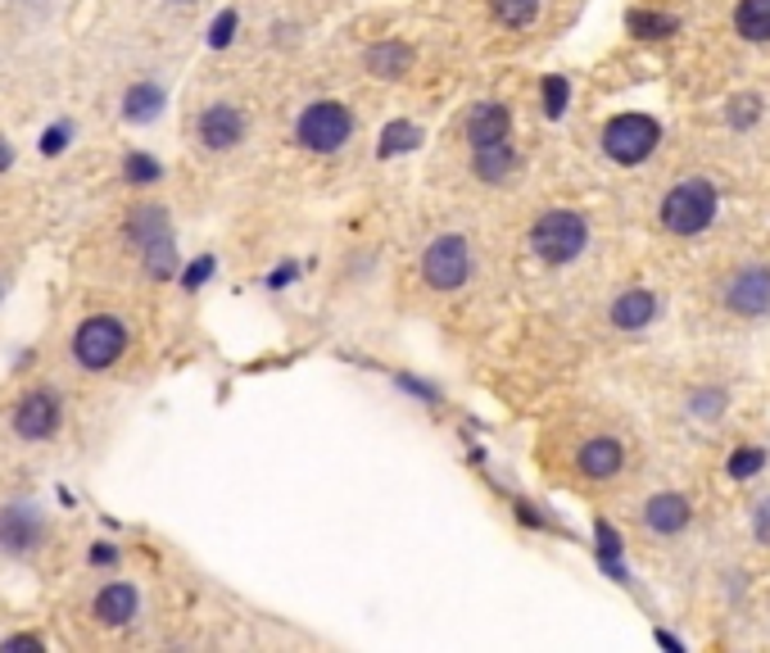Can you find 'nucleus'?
Wrapping results in <instances>:
<instances>
[{
	"mask_svg": "<svg viewBox=\"0 0 770 653\" xmlns=\"http://www.w3.org/2000/svg\"><path fill=\"white\" fill-rule=\"evenodd\" d=\"M74 363L82 372H109L123 350H127V322L114 318V313H96L87 322H78V332H74Z\"/></svg>",
	"mask_w": 770,
	"mask_h": 653,
	"instance_id": "nucleus-1",
	"label": "nucleus"
},
{
	"mask_svg": "<svg viewBox=\"0 0 770 653\" xmlns=\"http://www.w3.org/2000/svg\"><path fill=\"white\" fill-rule=\"evenodd\" d=\"M712 218H717V186L708 177H689V182H680V186L666 191L662 223L675 236H698L703 227H712Z\"/></svg>",
	"mask_w": 770,
	"mask_h": 653,
	"instance_id": "nucleus-2",
	"label": "nucleus"
},
{
	"mask_svg": "<svg viewBox=\"0 0 770 653\" xmlns=\"http://www.w3.org/2000/svg\"><path fill=\"white\" fill-rule=\"evenodd\" d=\"M585 241H589V223L581 214H572V209H548L530 227V250L544 259V264H553V269L572 264V259L585 250Z\"/></svg>",
	"mask_w": 770,
	"mask_h": 653,
	"instance_id": "nucleus-3",
	"label": "nucleus"
},
{
	"mask_svg": "<svg viewBox=\"0 0 770 653\" xmlns=\"http://www.w3.org/2000/svg\"><path fill=\"white\" fill-rule=\"evenodd\" d=\"M349 137H354V114L340 100H313L295 123V142L313 155H335L344 150Z\"/></svg>",
	"mask_w": 770,
	"mask_h": 653,
	"instance_id": "nucleus-4",
	"label": "nucleus"
},
{
	"mask_svg": "<svg viewBox=\"0 0 770 653\" xmlns=\"http://www.w3.org/2000/svg\"><path fill=\"white\" fill-rule=\"evenodd\" d=\"M657 142H662V127L649 114H616L603 127V150L616 164H644L657 150Z\"/></svg>",
	"mask_w": 770,
	"mask_h": 653,
	"instance_id": "nucleus-5",
	"label": "nucleus"
},
{
	"mask_svg": "<svg viewBox=\"0 0 770 653\" xmlns=\"http://www.w3.org/2000/svg\"><path fill=\"white\" fill-rule=\"evenodd\" d=\"M50 536V522L37 504L28 499H10L0 508V554L6 558H32Z\"/></svg>",
	"mask_w": 770,
	"mask_h": 653,
	"instance_id": "nucleus-6",
	"label": "nucleus"
},
{
	"mask_svg": "<svg viewBox=\"0 0 770 653\" xmlns=\"http://www.w3.org/2000/svg\"><path fill=\"white\" fill-rule=\"evenodd\" d=\"M422 277H427L431 291L467 286V277H471V245H467V236H458V232L436 236L427 245V254H422Z\"/></svg>",
	"mask_w": 770,
	"mask_h": 653,
	"instance_id": "nucleus-7",
	"label": "nucleus"
},
{
	"mask_svg": "<svg viewBox=\"0 0 770 653\" xmlns=\"http://www.w3.org/2000/svg\"><path fill=\"white\" fill-rule=\"evenodd\" d=\"M59 427H64V400L55 396V390H50V386L23 390L19 405H14V413H10V431H14L19 440L37 445V440H50Z\"/></svg>",
	"mask_w": 770,
	"mask_h": 653,
	"instance_id": "nucleus-8",
	"label": "nucleus"
},
{
	"mask_svg": "<svg viewBox=\"0 0 770 653\" xmlns=\"http://www.w3.org/2000/svg\"><path fill=\"white\" fill-rule=\"evenodd\" d=\"M250 123H245V109L232 105V100H214L199 109V123H195V142L208 150V155H227L245 142Z\"/></svg>",
	"mask_w": 770,
	"mask_h": 653,
	"instance_id": "nucleus-9",
	"label": "nucleus"
},
{
	"mask_svg": "<svg viewBox=\"0 0 770 653\" xmlns=\"http://www.w3.org/2000/svg\"><path fill=\"white\" fill-rule=\"evenodd\" d=\"M136 613H142V591H136L131 581H109V585H100L96 600H91V617L100 626H109V631L131 626Z\"/></svg>",
	"mask_w": 770,
	"mask_h": 653,
	"instance_id": "nucleus-10",
	"label": "nucleus"
},
{
	"mask_svg": "<svg viewBox=\"0 0 770 653\" xmlns=\"http://www.w3.org/2000/svg\"><path fill=\"white\" fill-rule=\"evenodd\" d=\"M725 304L739 313V318H761L770 313V269L752 264V269H739L725 286Z\"/></svg>",
	"mask_w": 770,
	"mask_h": 653,
	"instance_id": "nucleus-11",
	"label": "nucleus"
},
{
	"mask_svg": "<svg viewBox=\"0 0 770 653\" xmlns=\"http://www.w3.org/2000/svg\"><path fill=\"white\" fill-rule=\"evenodd\" d=\"M513 137V114L499 105V100H485L467 114V142L471 150L476 146H495V142H508Z\"/></svg>",
	"mask_w": 770,
	"mask_h": 653,
	"instance_id": "nucleus-12",
	"label": "nucleus"
},
{
	"mask_svg": "<svg viewBox=\"0 0 770 653\" xmlns=\"http://www.w3.org/2000/svg\"><path fill=\"white\" fill-rule=\"evenodd\" d=\"M164 105H168V91H164V82H150V78L131 82V87L123 91V118L136 123V127L155 123V118L164 114Z\"/></svg>",
	"mask_w": 770,
	"mask_h": 653,
	"instance_id": "nucleus-13",
	"label": "nucleus"
},
{
	"mask_svg": "<svg viewBox=\"0 0 770 653\" xmlns=\"http://www.w3.org/2000/svg\"><path fill=\"white\" fill-rule=\"evenodd\" d=\"M127 241L136 245V250H150V245H159V241H173V218H168V209H159V205H142V209H131L127 214Z\"/></svg>",
	"mask_w": 770,
	"mask_h": 653,
	"instance_id": "nucleus-14",
	"label": "nucleus"
},
{
	"mask_svg": "<svg viewBox=\"0 0 770 653\" xmlns=\"http://www.w3.org/2000/svg\"><path fill=\"white\" fill-rule=\"evenodd\" d=\"M576 464H581V472H585V477L607 481V477H616V472H621L625 454H621V445H616L612 436H594V440H585V449L576 454Z\"/></svg>",
	"mask_w": 770,
	"mask_h": 653,
	"instance_id": "nucleus-15",
	"label": "nucleus"
},
{
	"mask_svg": "<svg viewBox=\"0 0 770 653\" xmlns=\"http://www.w3.org/2000/svg\"><path fill=\"white\" fill-rule=\"evenodd\" d=\"M657 313V295L635 286V291H621L616 304H612V326H621V332H640V326H649Z\"/></svg>",
	"mask_w": 770,
	"mask_h": 653,
	"instance_id": "nucleus-16",
	"label": "nucleus"
},
{
	"mask_svg": "<svg viewBox=\"0 0 770 653\" xmlns=\"http://www.w3.org/2000/svg\"><path fill=\"white\" fill-rule=\"evenodd\" d=\"M471 168H476V177H480V182H489V186L508 182V173L517 168V150H513V142L476 146V150H471Z\"/></svg>",
	"mask_w": 770,
	"mask_h": 653,
	"instance_id": "nucleus-17",
	"label": "nucleus"
},
{
	"mask_svg": "<svg viewBox=\"0 0 770 653\" xmlns=\"http://www.w3.org/2000/svg\"><path fill=\"white\" fill-rule=\"evenodd\" d=\"M644 522L657 536H675L689 527V499L684 495H653L644 508Z\"/></svg>",
	"mask_w": 770,
	"mask_h": 653,
	"instance_id": "nucleus-18",
	"label": "nucleus"
},
{
	"mask_svg": "<svg viewBox=\"0 0 770 653\" xmlns=\"http://www.w3.org/2000/svg\"><path fill=\"white\" fill-rule=\"evenodd\" d=\"M363 64H368L372 78L394 82V78H403V74L412 69V50H408L403 41H377V46L363 55Z\"/></svg>",
	"mask_w": 770,
	"mask_h": 653,
	"instance_id": "nucleus-19",
	"label": "nucleus"
},
{
	"mask_svg": "<svg viewBox=\"0 0 770 653\" xmlns=\"http://www.w3.org/2000/svg\"><path fill=\"white\" fill-rule=\"evenodd\" d=\"M734 28L748 41H770V0H739Z\"/></svg>",
	"mask_w": 770,
	"mask_h": 653,
	"instance_id": "nucleus-20",
	"label": "nucleus"
},
{
	"mask_svg": "<svg viewBox=\"0 0 770 653\" xmlns=\"http://www.w3.org/2000/svg\"><path fill=\"white\" fill-rule=\"evenodd\" d=\"M142 264H146L150 282H168L177 273V241H159V245L142 250Z\"/></svg>",
	"mask_w": 770,
	"mask_h": 653,
	"instance_id": "nucleus-21",
	"label": "nucleus"
},
{
	"mask_svg": "<svg viewBox=\"0 0 770 653\" xmlns=\"http://www.w3.org/2000/svg\"><path fill=\"white\" fill-rule=\"evenodd\" d=\"M412 146H422V127L417 123H390L386 133H381V155L390 159V155H403V150H412Z\"/></svg>",
	"mask_w": 770,
	"mask_h": 653,
	"instance_id": "nucleus-22",
	"label": "nucleus"
},
{
	"mask_svg": "<svg viewBox=\"0 0 770 653\" xmlns=\"http://www.w3.org/2000/svg\"><path fill=\"white\" fill-rule=\"evenodd\" d=\"M489 10H495L504 28H526L539 14V0H489Z\"/></svg>",
	"mask_w": 770,
	"mask_h": 653,
	"instance_id": "nucleus-23",
	"label": "nucleus"
},
{
	"mask_svg": "<svg viewBox=\"0 0 770 653\" xmlns=\"http://www.w3.org/2000/svg\"><path fill=\"white\" fill-rule=\"evenodd\" d=\"M630 23V32L635 37H644V41H662V37H675V19L671 14H649V10H635L625 19Z\"/></svg>",
	"mask_w": 770,
	"mask_h": 653,
	"instance_id": "nucleus-24",
	"label": "nucleus"
},
{
	"mask_svg": "<svg viewBox=\"0 0 770 653\" xmlns=\"http://www.w3.org/2000/svg\"><path fill=\"white\" fill-rule=\"evenodd\" d=\"M123 177H127L131 186H150V182L164 177V164L150 159V155H142V150H131V155L123 159Z\"/></svg>",
	"mask_w": 770,
	"mask_h": 653,
	"instance_id": "nucleus-25",
	"label": "nucleus"
},
{
	"mask_svg": "<svg viewBox=\"0 0 770 653\" xmlns=\"http://www.w3.org/2000/svg\"><path fill=\"white\" fill-rule=\"evenodd\" d=\"M567 100H572L567 78L548 74V78H544V114H548V118H563V114H567Z\"/></svg>",
	"mask_w": 770,
	"mask_h": 653,
	"instance_id": "nucleus-26",
	"label": "nucleus"
},
{
	"mask_svg": "<svg viewBox=\"0 0 770 653\" xmlns=\"http://www.w3.org/2000/svg\"><path fill=\"white\" fill-rule=\"evenodd\" d=\"M766 468V449H734L730 454V477L734 481H748V477H757Z\"/></svg>",
	"mask_w": 770,
	"mask_h": 653,
	"instance_id": "nucleus-27",
	"label": "nucleus"
},
{
	"mask_svg": "<svg viewBox=\"0 0 770 653\" xmlns=\"http://www.w3.org/2000/svg\"><path fill=\"white\" fill-rule=\"evenodd\" d=\"M236 10H223L218 19H214V28H208V46L214 50H223V46H232V37H236Z\"/></svg>",
	"mask_w": 770,
	"mask_h": 653,
	"instance_id": "nucleus-28",
	"label": "nucleus"
},
{
	"mask_svg": "<svg viewBox=\"0 0 770 653\" xmlns=\"http://www.w3.org/2000/svg\"><path fill=\"white\" fill-rule=\"evenodd\" d=\"M757 118H761V100H757V96H739V100L730 105V123H734V127H752Z\"/></svg>",
	"mask_w": 770,
	"mask_h": 653,
	"instance_id": "nucleus-29",
	"label": "nucleus"
},
{
	"mask_svg": "<svg viewBox=\"0 0 770 653\" xmlns=\"http://www.w3.org/2000/svg\"><path fill=\"white\" fill-rule=\"evenodd\" d=\"M208 273H214V259H208V254H199L195 264H191V269L182 273V286H186V291H195V286H204V282H208Z\"/></svg>",
	"mask_w": 770,
	"mask_h": 653,
	"instance_id": "nucleus-30",
	"label": "nucleus"
},
{
	"mask_svg": "<svg viewBox=\"0 0 770 653\" xmlns=\"http://www.w3.org/2000/svg\"><path fill=\"white\" fill-rule=\"evenodd\" d=\"M616 549H621V545H616V532H612V527H603V522H598V554H603V563H607V567L621 576V567H616Z\"/></svg>",
	"mask_w": 770,
	"mask_h": 653,
	"instance_id": "nucleus-31",
	"label": "nucleus"
},
{
	"mask_svg": "<svg viewBox=\"0 0 770 653\" xmlns=\"http://www.w3.org/2000/svg\"><path fill=\"white\" fill-rule=\"evenodd\" d=\"M68 137H74V127H68V123H55V127H50V133L41 137V155H59Z\"/></svg>",
	"mask_w": 770,
	"mask_h": 653,
	"instance_id": "nucleus-32",
	"label": "nucleus"
},
{
	"mask_svg": "<svg viewBox=\"0 0 770 653\" xmlns=\"http://www.w3.org/2000/svg\"><path fill=\"white\" fill-rule=\"evenodd\" d=\"M752 532H757L761 545H770V499H761V504L752 508Z\"/></svg>",
	"mask_w": 770,
	"mask_h": 653,
	"instance_id": "nucleus-33",
	"label": "nucleus"
},
{
	"mask_svg": "<svg viewBox=\"0 0 770 653\" xmlns=\"http://www.w3.org/2000/svg\"><path fill=\"white\" fill-rule=\"evenodd\" d=\"M6 649H46V640L41 635H10Z\"/></svg>",
	"mask_w": 770,
	"mask_h": 653,
	"instance_id": "nucleus-34",
	"label": "nucleus"
},
{
	"mask_svg": "<svg viewBox=\"0 0 770 653\" xmlns=\"http://www.w3.org/2000/svg\"><path fill=\"white\" fill-rule=\"evenodd\" d=\"M91 563H118V549L100 545V549H91Z\"/></svg>",
	"mask_w": 770,
	"mask_h": 653,
	"instance_id": "nucleus-35",
	"label": "nucleus"
},
{
	"mask_svg": "<svg viewBox=\"0 0 770 653\" xmlns=\"http://www.w3.org/2000/svg\"><path fill=\"white\" fill-rule=\"evenodd\" d=\"M10 164H14V146H10L6 137H0V173H6Z\"/></svg>",
	"mask_w": 770,
	"mask_h": 653,
	"instance_id": "nucleus-36",
	"label": "nucleus"
},
{
	"mask_svg": "<svg viewBox=\"0 0 770 653\" xmlns=\"http://www.w3.org/2000/svg\"><path fill=\"white\" fill-rule=\"evenodd\" d=\"M164 6H173V10H195L199 0H164Z\"/></svg>",
	"mask_w": 770,
	"mask_h": 653,
	"instance_id": "nucleus-37",
	"label": "nucleus"
},
{
	"mask_svg": "<svg viewBox=\"0 0 770 653\" xmlns=\"http://www.w3.org/2000/svg\"><path fill=\"white\" fill-rule=\"evenodd\" d=\"M0 300H6V282H0Z\"/></svg>",
	"mask_w": 770,
	"mask_h": 653,
	"instance_id": "nucleus-38",
	"label": "nucleus"
}]
</instances>
